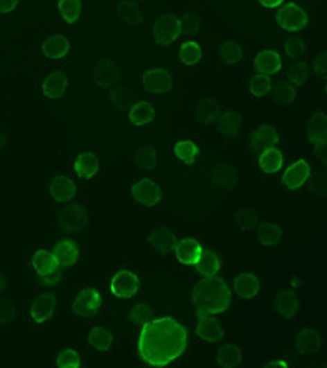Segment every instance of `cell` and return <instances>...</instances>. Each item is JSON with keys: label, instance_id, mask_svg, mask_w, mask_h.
<instances>
[{"label": "cell", "instance_id": "1", "mask_svg": "<svg viewBox=\"0 0 327 368\" xmlns=\"http://www.w3.org/2000/svg\"><path fill=\"white\" fill-rule=\"evenodd\" d=\"M188 335L184 326L172 317H160L142 323L137 338V352L150 367H166L184 353Z\"/></svg>", "mask_w": 327, "mask_h": 368}, {"label": "cell", "instance_id": "2", "mask_svg": "<svg viewBox=\"0 0 327 368\" xmlns=\"http://www.w3.org/2000/svg\"><path fill=\"white\" fill-rule=\"evenodd\" d=\"M192 302L197 315L223 314L231 305V290L220 278L204 277L192 290Z\"/></svg>", "mask_w": 327, "mask_h": 368}, {"label": "cell", "instance_id": "3", "mask_svg": "<svg viewBox=\"0 0 327 368\" xmlns=\"http://www.w3.org/2000/svg\"><path fill=\"white\" fill-rule=\"evenodd\" d=\"M183 23L174 14L161 15L154 23L152 35L159 46H170L182 37Z\"/></svg>", "mask_w": 327, "mask_h": 368}, {"label": "cell", "instance_id": "4", "mask_svg": "<svg viewBox=\"0 0 327 368\" xmlns=\"http://www.w3.org/2000/svg\"><path fill=\"white\" fill-rule=\"evenodd\" d=\"M58 224L70 234H79L88 224V213L80 204H67L58 211Z\"/></svg>", "mask_w": 327, "mask_h": 368}, {"label": "cell", "instance_id": "5", "mask_svg": "<svg viewBox=\"0 0 327 368\" xmlns=\"http://www.w3.org/2000/svg\"><path fill=\"white\" fill-rule=\"evenodd\" d=\"M276 21L279 28L287 32H299L309 24V17L302 6L297 3H283L279 6L276 14Z\"/></svg>", "mask_w": 327, "mask_h": 368}, {"label": "cell", "instance_id": "6", "mask_svg": "<svg viewBox=\"0 0 327 368\" xmlns=\"http://www.w3.org/2000/svg\"><path fill=\"white\" fill-rule=\"evenodd\" d=\"M101 305H103V297L98 290L92 287H86L80 290L79 295L74 297L71 310L77 317L89 319L100 311Z\"/></svg>", "mask_w": 327, "mask_h": 368}, {"label": "cell", "instance_id": "7", "mask_svg": "<svg viewBox=\"0 0 327 368\" xmlns=\"http://www.w3.org/2000/svg\"><path fill=\"white\" fill-rule=\"evenodd\" d=\"M141 288V278L132 270H119L110 281V293L116 299H132Z\"/></svg>", "mask_w": 327, "mask_h": 368}, {"label": "cell", "instance_id": "8", "mask_svg": "<svg viewBox=\"0 0 327 368\" xmlns=\"http://www.w3.org/2000/svg\"><path fill=\"white\" fill-rule=\"evenodd\" d=\"M132 196L142 207H156L163 198V192L154 179L139 178L132 186Z\"/></svg>", "mask_w": 327, "mask_h": 368}, {"label": "cell", "instance_id": "9", "mask_svg": "<svg viewBox=\"0 0 327 368\" xmlns=\"http://www.w3.org/2000/svg\"><path fill=\"white\" fill-rule=\"evenodd\" d=\"M142 83L146 92L163 96L174 89V77L165 68H151L142 76Z\"/></svg>", "mask_w": 327, "mask_h": 368}, {"label": "cell", "instance_id": "10", "mask_svg": "<svg viewBox=\"0 0 327 368\" xmlns=\"http://www.w3.org/2000/svg\"><path fill=\"white\" fill-rule=\"evenodd\" d=\"M70 40L62 33H50L41 42V55L50 62L62 61L70 53Z\"/></svg>", "mask_w": 327, "mask_h": 368}, {"label": "cell", "instance_id": "11", "mask_svg": "<svg viewBox=\"0 0 327 368\" xmlns=\"http://www.w3.org/2000/svg\"><path fill=\"white\" fill-rule=\"evenodd\" d=\"M119 68L110 59H98L92 68V82L98 89H110L119 82Z\"/></svg>", "mask_w": 327, "mask_h": 368}, {"label": "cell", "instance_id": "12", "mask_svg": "<svg viewBox=\"0 0 327 368\" xmlns=\"http://www.w3.org/2000/svg\"><path fill=\"white\" fill-rule=\"evenodd\" d=\"M58 305V296L51 292L38 295L30 304L29 315L35 324H42L53 317Z\"/></svg>", "mask_w": 327, "mask_h": 368}, {"label": "cell", "instance_id": "13", "mask_svg": "<svg viewBox=\"0 0 327 368\" xmlns=\"http://www.w3.org/2000/svg\"><path fill=\"white\" fill-rule=\"evenodd\" d=\"M309 178H311V165H309L306 160L300 159L292 161L285 169V173L282 175V184L285 186L288 191H296L306 184Z\"/></svg>", "mask_w": 327, "mask_h": 368}, {"label": "cell", "instance_id": "14", "mask_svg": "<svg viewBox=\"0 0 327 368\" xmlns=\"http://www.w3.org/2000/svg\"><path fill=\"white\" fill-rule=\"evenodd\" d=\"M53 254L56 256L59 268L70 269L79 263L82 251L80 246L77 245V242H74L73 238H61V240H58V243L55 245Z\"/></svg>", "mask_w": 327, "mask_h": 368}, {"label": "cell", "instance_id": "15", "mask_svg": "<svg viewBox=\"0 0 327 368\" xmlns=\"http://www.w3.org/2000/svg\"><path fill=\"white\" fill-rule=\"evenodd\" d=\"M305 132L308 136V141L315 148H326L327 143V116L324 112H317L308 119L305 124Z\"/></svg>", "mask_w": 327, "mask_h": 368}, {"label": "cell", "instance_id": "16", "mask_svg": "<svg viewBox=\"0 0 327 368\" xmlns=\"http://www.w3.org/2000/svg\"><path fill=\"white\" fill-rule=\"evenodd\" d=\"M77 193V186L71 178L65 175H55L48 184L50 198L58 204L70 202Z\"/></svg>", "mask_w": 327, "mask_h": 368}, {"label": "cell", "instance_id": "17", "mask_svg": "<svg viewBox=\"0 0 327 368\" xmlns=\"http://www.w3.org/2000/svg\"><path fill=\"white\" fill-rule=\"evenodd\" d=\"M68 76L64 71H51L41 82V92L47 100H59L65 96Z\"/></svg>", "mask_w": 327, "mask_h": 368}, {"label": "cell", "instance_id": "18", "mask_svg": "<svg viewBox=\"0 0 327 368\" xmlns=\"http://www.w3.org/2000/svg\"><path fill=\"white\" fill-rule=\"evenodd\" d=\"M282 58L276 50L265 49L254 59V70L265 76H274L282 70Z\"/></svg>", "mask_w": 327, "mask_h": 368}, {"label": "cell", "instance_id": "19", "mask_svg": "<svg viewBox=\"0 0 327 368\" xmlns=\"http://www.w3.org/2000/svg\"><path fill=\"white\" fill-rule=\"evenodd\" d=\"M278 142H279V133L276 128L270 124L260 125L251 136V148L256 154H260L267 148L276 147Z\"/></svg>", "mask_w": 327, "mask_h": 368}, {"label": "cell", "instance_id": "20", "mask_svg": "<svg viewBox=\"0 0 327 368\" xmlns=\"http://www.w3.org/2000/svg\"><path fill=\"white\" fill-rule=\"evenodd\" d=\"M73 169L77 177L83 179V182H88V179H92L100 173V161L94 152H80L74 159Z\"/></svg>", "mask_w": 327, "mask_h": 368}, {"label": "cell", "instance_id": "21", "mask_svg": "<svg viewBox=\"0 0 327 368\" xmlns=\"http://www.w3.org/2000/svg\"><path fill=\"white\" fill-rule=\"evenodd\" d=\"M30 266L41 278L48 277L51 273L58 272L59 269V264L53 251L48 249H38L33 252L30 259Z\"/></svg>", "mask_w": 327, "mask_h": 368}, {"label": "cell", "instance_id": "22", "mask_svg": "<svg viewBox=\"0 0 327 368\" xmlns=\"http://www.w3.org/2000/svg\"><path fill=\"white\" fill-rule=\"evenodd\" d=\"M196 333L205 343H218L225 335L222 326L213 315H200L196 323Z\"/></svg>", "mask_w": 327, "mask_h": 368}, {"label": "cell", "instance_id": "23", "mask_svg": "<svg viewBox=\"0 0 327 368\" xmlns=\"http://www.w3.org/2000/svg\"><path fill=\"white\" fill-rule=\"evenodd\" d=\"M211 182L216 189L228 191L238 183V169L234 165H218L211 173Z\"/></svg>", "mask_w": 327, "mask_h": 368}, {"label": "cell", "instance_id": "24", "mask_svg": "<svg viewBox=\"0 0 327 368\" xmlns=\"http://www.w3.org/2000/svg\"><path fill=\"white\" fill-rule=\"evenodd\" d=\"M234 290L240 299L243 301H251L261 290V282L254 273H240L234 281Z\"/></svg>", "mask_w": 327, "mask_h": 368}, {"label": "cell", "instance_id": "25", "mask_svg": "<svg viewBox=\"0 0 327 368\" xmlns=\"http://www.w3.org/2000/svg\"><path fill=\"white\" fill-rule=\"evenodd\" d=\"M299 296L291 290H282L274 297V310L283 319H292L299 313Z\"/></svg>", "mask_w": 327, "mask_h": 368}, {"label": "cell", "instance_id": "26", "mask_svg": "<svg viewBox=\"0 0 327 368\" xmlns=\"http://www.w3.org/2000/svg\"><path fill=\"white\" fill-rule=\"evenodd\" d=\"M321 349V335L315 329H302L296 337V350L303 356L315 355Z\"/></svg>", "mask_w": 327, "mask_h": 368}, {"label": "cell", "instance_id": "27", "mask_svg": "<svg viewBox=\"0 0 327 368\" xmlns=\"http://www.w3.org/2000/svg\"><path fill=\"white\" fill-rule=\"evenodd\" d=\"M175 256L177 260L184 266H192L200 259L202 252V246L195 238H183L175 245Z\"/></svg>", "mask_w": 327, "mask_h": 368}, {"label": "cell", "instance_id": "28", "mask_svg": "<svg viewBox=\"0 0 327 368\" xmlns=\"http://www.w3.org/2000/svg\"><path fill=\"white\" fill-rule=\"evenodd\" d=\"M148 243L151 249L159 255H166L177 245V237L168 228H159L148 237Z\"/></svg>", "mask_w": 327, "mask_h": 368}, {"label": "cell", "instance_id": "29", "mask_svg": "<svg viewBox=\"0 0 327 368\" xmlns=\"http://www.w3.org/2000/svg\"><path fill=\"white\" fill-rule=\"evenodd\" d=\"M220 105L216 98L206 97L195 109V118L204 125H210L218 121L220 112Z\"/></svg>", "mask_w": 327, "mask_h": 368}, {"label": "cell", "instance_id": "30", "mask_svg": "<svg viewBox=\"0 0 327 368\" xmlns=\"http://www.w3.org/2000/svg\"><path fill=\"white\" fill-rule=\"evenodd\" d=\"M216 125L218 132L225 138H236L242 130V116L236 110H225V112L219 115Z\"/></svg>", "mask_w": 327, "mask_h": 368}, {"label": "cell", "instance_id": "31", "mask_svg": "<svg viewBox=\"0 0 327 368\" xmlns=\"http://www.w3.org/2000/svg\"><path fill=\"white\" fill-rule=\"evenodd\" d=\"M156 119V109L148 101H137L128 112V121L136 127L151 124Z\"/></svg>", "mask_w": 327, "mask_h": 368}, {"label": "cell", "instance_id": "32", "mask_svg": "<svg viewBox=\"0 0 327 368\" xmlns=\"http://www.w3.org/2000/svg\"><path fill=\"white\" fill-rule=\"evenodd\" d=\"M86 340L92 349H96L97 352L107 353L114 344V333H112L105 326H94L89 329Z\"/></svg>", "mask_w": 327, "mask_h": 368}, {"label": "cell", "instance_id": "33", "mask_svg": "<svg viewBox=\"0 0 327 368\" xmlns=\"http://www.w3.org/2000/svg\"><path fill=\"white\" fill-rule=\"evenodd\" d=\"M258 166L264 174H276L283 166V154L276 147L267 148L260 152L258 157Z\"/></svg>", "mask_w": 327, "mask_h": 368}, {"label": "cell", "instance_id": "34", "mask_svg": "<svg viewBox=\"0 0 327 368\" xmlns=\"http://www.w3.org/2000/svg\"><path fill=\"white\" fill-rule=\"evenodd\" d=\"M195 269L202 277H214L220 269L219 256L213 251L202 249L200 259L195 263Z\"/></svg>", "mask_w": 327, "mask_h": 368}, {"label": "cell", "instance_id": "35", "mask_svg": "<svg viewBox=\"0 0 327 368\" xmlns=\"http://www.w3.org/2000/svg\"><path fill=\"white\" fill-rule=\"evenodd\" d=\"M256 238L263 246H274L281 242L282 229L272 222H261L256 229Z\"/></svg>", "mask_w": 327, "mask_h": 368}, {"label": "cell", "instance_id": "36", "mask_svg": "<svg viewBox=\"0 0 327 368\" xmlns=\"http://www.w3.org/2000/svg\"><path fill=\"white\" fill-rule=\"evenodd\" d=\"M179 61L184 65L192 67L196 65L202 59V46L195 40H187L184 41L182 47L178 50Z\"/></svg>", "mask_w": 327, "mask_h": 368}, {"label": "cell", "instance_id": "37", "mask_svg": "<svg viewBox=\"0 0 327 368\" xmlns=\"http://www.w3.org/2000/svg\"><path fill=\"white\" fill-rule=\"evenodd\" d=\"M116 14L119 19L128 24H141L143 21L141 6L136 0H124L116 6Z\"/></svg>", "mask_w": 327, "mask_h": 368}, {"label": "cell", "instance_id": "38", "mask_svg": "<svg viewBox=\"0 0 327 368\" xmlns=\"http://www.w3.org/2000/svg\"><path fill=\"white\" fill-rule=\"evenodd\" d=\"M58 12L67 24L77 23L82 15V0H58Z\"/></svg>", "mask_w": 327, "mask_h": 368}, {"label": "cell", "instance_id": "39", "mask_svg": "<svg viewBox=\"0 0 327 368\" xmlns=\"http://www.w3.org/2000/svg\"><path fill=\"white\" fill-rule=\"evenodd\" d=\"M219 55L223 64L227 65H237L243 61V49L234 40L222 42L219 47Z\"/></svg>", "mask_w": 327, "mask_h": 368}, {"label": "cell", "instance_id": "40", "mask_svg": "<svg viewBox=\"0 0 327 368\" xmlns=\"http://www.w3.org/2000/svg\"><path fill=\"white\" fill-rule=\"evenodd\" d=\"M216 361L223 368L237 367L242 362V352H240V349L236 344H225L218 350Z\"/></svg>", "mask_w": 327, "mask_h": 368}, {"label": "cell", "instance_id": "41", "mask_svg": "<svg viewBox=\"0 0 327 368\" xmlns=\"http://www.w3.org/2000/svg\"><path fill=\"white\" fill-rule=\"evenodd\" d=\"M55 365L58 368H80L82 367V355L79 349L74 346H67L56 355Z\"/></svg>", "mask_w": 327, "mask_h": 368}, {"label": "cell", "instance_id": "42", "mask_svg": "<svg viewBox=\"0 0 327 368\" xmlns=\"http://www.w3.org/2000/svg\"><path fill=\"white\" fill-rule=\"evenodd\" d=\"M174 156L183 164L191 165L197 157V145L193 141H178L174 145Z\"/></svg>", "mask_w": 327, "mask_h": 368}, {"label": "cell", "instance_id": "43", "mask_svg": "<svg viewBox=\"0 0 327 368\" xmlns=\"http://www.w3.org/2000/svg\"><path fill=\"white\" fill-rule=\"evenodd\" d=\"M287 76L291 85L303 87V85L309 80V77H311V67H309L305 61H297L290 65Z\"/></svg>", "mask_w": 327, "mask_h": 368}, {"label": "cell", "instance_id": "44", "mask_svg": "<svg viewBox=\"0 0 327 368\" xmlns=\"http://www.w3.org/2000/svg\"><path fill=\"white\" fill-rule=\"evenodd\" d=\"M134 164L145 170L156 169L157 164H159V156H157L156 148L151 147V145H146V147L141 148L139 151L136 152Z\"/></svg>", "mask_w": 327, "mask_h": 368}, {"label": "cell", "instance_id": "45", "mask_svg": "<svg viewBox=\"0 0 327 368\" xmlns=\"http://www.w3.org/2000/svg\"><path fill=\"white\" fill-rule=\"evenodd\" d=\"M272 91V79L270 76H265L261 73H256L249 80V92L255 98H264L267 94Z\"/></svg>", "mask_w": 327, "mask_h": 368}, {"label": "cell", "instance_id": "46", "mask_svg": "<svg viewBox=\"0 0 327 368\" xmlns=\"http://www.w3.org/2000/svg\"><path fill=\"white\" fill-rule=\"evenodd\" d=\"M296 98H297V91L291 83L282 82L273 91V100L276 101L279 106H288Z\"/></svg>", "mask_w": 327, "mask_h": 368}, {"label": "cell", "instance_id": "47", "mask_svg": "<svg viewBox=\"0 0 327 368\" xmlns=\"http://www.w3.org/2000/svg\"><path fill=\"white\" fill-rule=\"evenodd\" d=\"M283 49H285V53L288 58L300 59L305 56L306 50H308V44L302 37H290L285 41V46H283Z\"/></svg>", "mask_w": 327, "mask_h": 368}, {"label": "cell", "instance_id": "48", "mask_svg": "<svg viewBox=\"0 0 327 368\" xmlns=\"http://www.w3.org/2000/svg\"><path fill=\"white\" fill-rule=\"evenodd\" d=\"M258 222L256 213L251 209H243L236 213V224L242 231H251L255 228Z\"/></svg>", "mask_w": 327, "mask_h": 368}, {"label": "cell", "instance_id": "49", "mask_svg": "<svg viewBox=\"0 0 327 368\" xmlns=\"http://www.w3.org/2000/svg\"><path fill=\"white\" fill-rule=\"evenodd\" d=\"M152 314V308L150 304L142 302L139 305H136L133 310L130 311V322L136 324H142L145 322H148Z\"/></svg>", "mask_w": 327, "mask_h": 368}, {"label": "cell", "instance_id": "50", "mask_svg": "<svg viewBox=\"0 0 327 368\" xmlns=\"http://www.w3.org/2000/svg\"><path fill=\"white\" fill-rule=\"evenodd\" d=\"M15 317V306L8 299H0V324L11 323Z\"/></svg>", "mask_w": 327, "mask_h": 368}, {"label": "cell", "instance_id": "51", "mask_svg": "<svg viewBox=\"0 0 327 368\" xmlns=\"http://www.w3.org/2000/svg\"><path fill=\"white\" fill-rule=\"evenodd\" d=\"M182 23H183V30L187 33H192V35L196 32H200L201 29V19L200 15L195 12H187Z\"/></svg>", "mask_w": 327, "mask_h": 368}, {"label": "cell", "instance_id": "52", "mask_svg": "<svg viewBox=\"0 0 327 368\" xmlns=\"http://www.w3.org/2000/svg\"><path fill=\"white\" fill-rule=\"evenodd\" d=\"M312 70L318 79H326V71H327V51H321L320 55L315 58V61L312 64Z\"/></svg>", "mask_w": 327, "mask_h": 368}, {"label": "cell", "instance_id": "53", "mask_svg": "<svg viewBox=\"0 0 327 368\" xmlns=\"http://www.w3.org/2000/svg\"><path fill=\"white\" fill-rule=\"evenodd\" d=\"M17 6H19V0H0V14H11L17 10Z\"/></svg>", "mask_w": 327, "mask_h": 368}, {"label": "cell", "instance_id": "54", "mask_svg": "<svg viewBox=\"0 0 327 368\" xmlns=\"http://www.w3.org/2000/svg\"><path fill=\"white\" fill-rule=\"evenodd\" d=\"M258 3L267 8V10H274V8H279L285 3V0H258Z\"/></svg>", "mask_w": 327, "mask_h": 368}, {"label": "cell", "instance_id": "55", "mask_svg": "<svg viewBox=\"0 0 327 368\" xmlns=\"http://www.w3.org/2000/svg\"><path fill=\"white\" fill-rule=\"evenodd\" d=\"M265 367H279V368H287L288 361L287 359H273V361H269L265 364Z\"/></svg>", "mask_w": 327, "mask_h": 368}, {"label": "cell", "instance_id": "56", "mask_svg": "<svg viewBox=\"0 0 327 368\" xmlns=\"http://www.w3.org/2000/svg\"><path fill=\"white\" fill-rule=\"evenodd\" d=\"M8 133L5 132V128L0 127V150H3L6 145H8Z\"/></svg>", "mask_w": 327, "mask_h": 368}, {"label": "cell", "instance_id": "57", "mask_svg": "<svg viewBox=\"0 0 327 368\" xmlns=\"http://www.w3.org/2000/svg\"><path fill=\"white\" fill-rule=\"evenodd\" d=\"M5 287H6V281H5V278H3L2 273H0V293H3Z\"/></svg>", "mask_w": 327, "mask_h": 368}]
</instances>
